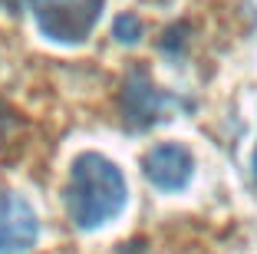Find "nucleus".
Instances as JSON below:
<instances>
[{
	"label": "nucleus",
	"mask_w": 257,
	"mask_h": 254,
	"mask_svg": "<svg viewBox=\"0 0 257 254\" xmlns=\"http://www.w3.org/2000/svg\"><path fill=\"white\" fill-rule=\"evenodd\" d=\"M125 179L119 165L109 162L99 152H83L69 168V185H66V208L76 228L92 231L99 224L112 221L125 208Z\"/></svg>",
	"instance_id": "obj_1"
},
{
	"label": "nucleus",
	"mask_w": 257,
	"mask_h": 254,
	"mask_svg": "<svg viewBox=\"0 0 257 254\" xmlns=\"http://www.w3.org/2000/svg\"><path fill=\"white\" fill-rule=\"evenodd\" d=\"M250 168H254V182H257V149H254V158H250Z\"/></svg>",
	"instance_id": "obj_7"
},
{
	"label": "nucleus",
	"mask_w": 257,
	"mask_h": 254,
	"mask_svg": "<svg viewBox=\"0 0 257 254\" xmlns=\"http://www.w3.org/2000/svg\"><path fill=\"white\" fill-rule=\"evenodd\" d=\"M139 33H142V23H139L136 17H119V20H115V37H119L122 43H136Z\"/></svg>",
	"instance_id": "obj_6"
},
{
	"label": "nucleus",
	"mask_w": 257,
	"mask_h": 254,
	"mask_svg": "<svg viewBox=\"0 0 257 254\" xmlns=\"http://www.w3.org/2000/svg\"><path fill=\"white\" fill-rule=\"evenodd\" d=\"M43 37L56 43H83L102 17L106 0H27Z\"/></svg>",
	"instance_id": "obj_2"
},
{
	"label": "nucleus",
	"mask_w": 257,
	"mask_h": 254,
	"mask_svg": "<svg viewBox=\"0 0 257 254\" xmlns=\"http://www.w3.org/2000/svg\"><path fill=\"white\" fill-rule=\"evenodd\" d=\"M40 221L33 205L14 192H0V254H27L37 244Z\"/></svg>",
	"instance_id": "obj_3"
},
{
	"label": "nucleus",
	"mask_w": 257,
	"mask_h": 254,
	"mask_svg": "<svg viewBox=\"0 0 257 254\" xmlns=\"http://www.w3.org/2000/svg\"><path fill=\"white\" fill-rule=\"evenodd\" d=\"M125 96H128V106H125L128 122H132V126H139V129H145V126H152L155 119H162V106L168 103V99L162 96L155 86H149V82H145V76H139V82H132V86H128Z\"/></svg>",
	"instance_id": "obj_5"
},
{
	"label": "nucleus",
	"mask_w": 257,
	"mask_h": 254,
	"mask_svg": "<svg viewBox=\"0 0 257 254\" xmlns=\"http://www.w3.org/2000/svg\"><path fill=\"white\" fill-rule=\"evenodd\" d=\"M145 179L159 192H182L191 182V172H195V158L185 145L178 142H162L155 149H149V155L142 158Z\"/></svg>",
	"instance_id": "obj_4"
}]
</instances>
